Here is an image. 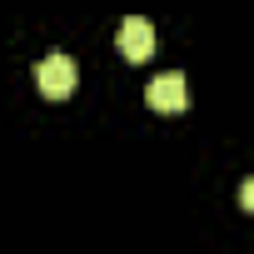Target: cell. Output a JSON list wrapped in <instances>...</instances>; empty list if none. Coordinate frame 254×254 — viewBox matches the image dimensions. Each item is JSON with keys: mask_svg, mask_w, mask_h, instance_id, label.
Masks as SVG:
<instances>
[{"mask_svg": "<svg viewBox=\"0 0 254 254\" xmlns=\"http://www.w3.org/2000/svg\"><path fill=\"white\" fill-rule=\"evenodd\" d=\"M239 204L254 214V180H244V190H239Z\"/></svg>", "mask_w": 254, "mask_h": 254, "instance_id": "obj_4", "label": "cell"}, {"mask_svg": "<svg viewBox=\"0 0 254 254\" xmlns=\"http://www.w3.org/2000/svg\"><path fill=\"white\" fill-rule=\"evenodd\" d=\"M145 100H150V110H160V115H180V110L190 105V95H185V75H180V70L155 75L150 90H145Z\"/></svg>", "mask_w": 254, "mask_h": 254, "instance_id": "obj_2", "label": "cell"}, {"mask_svg": "<svg viewBox=\"0 0 254 254\" xmlns=\"http://www.w3.org/2000/svg\"><path fill=\"white\" fill-rule=\"evenodd\" d=\"M120 55L130 60V65H145L155 55V25L140 20V15H130V20L120 25Z\"/></svg>", "mask_w": 254, "mask_h": 254, "instance_id": "obj_3", "label": "cell"}, {"mask_svg": "<svg viewBox=\"0 0 254 254\" xmlns=\"http://www.w3.org/2000/svg\"><path fill=\"white\" fill-rule=\"evenodd\" d=\"M35 85H40V95L45 100H65L70 90H75V60L70 55H45L40 65H35Z\"/></svg>", "mask_w": 254, "mask_h": 254, "instance_id": "obj_1", "label": "cell"}]
</instances>
